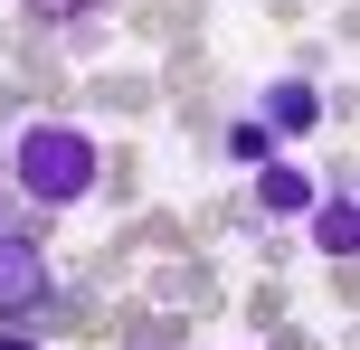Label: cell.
Instances as JSON below:
<instances>
[{
    "mask_svg": "<svg viewBox=\"0 0 360 350\" xmlns=\"http://www.w3.org/2000/svg\"><path fill=\"white\" fill-rule=\"evenodd\" d=\"M0 350H19V341H0Z\"/></svg>",
    "mask_w": 360,
    "mask_h": 350,
    "instance_id": "obj_7",
    "label": "cell"
},
{
    "mask_svg": "<svg viewBox=\"0 0 360 350\" xmlns=\"http://www.w3.org/2000/svg\"><path fill=\"white\" fill-rule=\"evenodd\" d=\"M313 237H323V256H351V246H360V208H351V199L313 208Z\"/></svg>",
    "mask_w": 360,
    "mask_h": 350,
    "instance_id": "obj_4",
    "label": "cell"
},
{
    "mask_svg": "<svg viewBox=\"0 0 360 350\" xmlns=\"http://www.w3.org/2000/svg\"><path fill=\"white\" fill-rule=\"evenodd\" d=\"M19 10H29V19H86L95 0H19Z\"/></svg>",
    "mask_w": 360,
    "mask_h": 350,
    "instance_id": "obj_6",
    "label": "cell"
},
{
    "mask_svg": "<svg viewBox=\"0 0 360 350\" xmlns=\"http://www.w3.org/2000/svg\"><path fill=\"white\" fill-rule=\"evenodd\" d=\"M10 161H19V189L48 199V208H67V199H86V189H95V142H86L76 123H29Z\"/></svg>",
    "mask_w": 360,
    "mask_h": 350,
    "instance_id": "obj_1",
    "label": "cell"
},
{
    "mask_svg": "<svg viewBox=\"0 0 360 350\" xmlns=\"http://www.w3.org/2000/svg\"><path fill=\"white\" fill-rule=\"evenodd\" d=\"M266 208H275V218L313 208V180H304V170H266Z\"/></svg>",
    "mask_w": 360,
    "mask_h": 350,
    "instance_id": "obj_5",
    "label": "cell"
},
{
    "mask_svg": "<svg viewBox=\"0 0 360 350\" xmlns=\"http://www.w3.org/2000/svg\"><path fill=\"white\" fill-rule=\"evenodd\" d=\"M313 123H323V95L313 86H275L266 95V133H313Z\"/></svg>",
    "mask_w": 360,
    "mask_h": 350,
    "instance_id": "obj_3",
    "label": "cell"
},
{
    "mask_svg": "<svg viewBox=\"0 0 360 350\" xmlns=\"http://www.w3.org/2000/svg\"><path fill=\"white\" fill-rule=\"evenodd\" d=\"M19 303H48V256L29 237H0V313H19Z\"/></svg>",
    "mask_w": 360,
    "mask_h": 350,
    "instance_id": "obj_2",
    "label": "cell"
}]
</instances>
